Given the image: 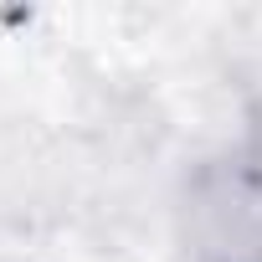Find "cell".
Returning a JSON list of instances; mask_svg holds the SVG:
<instances>
[{
  "label": "cell",
  "mask_w": 262,
  "mask_h": 262,
  "mask_svg": "<svg viewBox=\"0 0 262 262\" xmlns=\"http://www.w3.org/2000/svg\"><path fill=\"white\" fill-rule=\"evenodd\" d=\"M175 226L190 262H262V160L206 155L175 195Z\"/></svg>",
  "instance_id": "cell-1"
}]
</instances>
